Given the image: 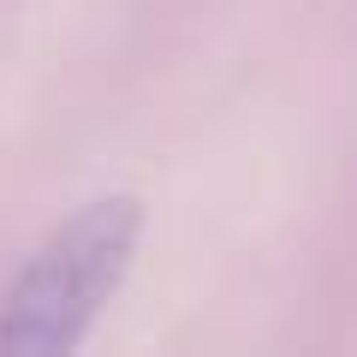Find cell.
Returning a JSON list of instances; mask_svg holds the SVG:
<instances>
[{
	"instance_id": "obj_1",
	"label": "cell",
	"mask_w": 357,
	"mask_h": 357,
	"mask_svg": "<svg viewBox=\"0 0 357 357\" xmlns=\"http://www.w3.org/2000/svg\"><path fill=\"white\" fill-rule=\"evenodd\" d=\"M143 238L137 197H96L42 238V250L18 268L0 292V351L48 357L72 351L119 292L131 250Z\"/></svg>"
}]
</instances>
